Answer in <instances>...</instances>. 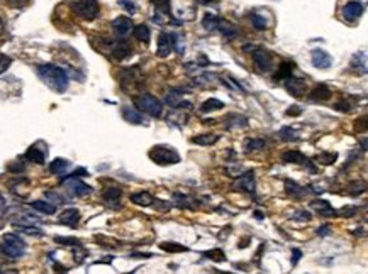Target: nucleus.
Masks as SVG:
<instances>
[{"label":"nucleus","instance_id":"f257e3e1","mask_svg":"<svg viewBox=\"0 0 368 274\" xmlns=\"http://www.w3.org/2000/svg\"><path fill=\"white\" fill-rule=\"evenodd\" d=\"M38 75L48 87L56 93H65L68 88V75L65 69L54 65H41L38 66Z\"/></svg>","mask_w":368,"mask_h":274},{"label":"nucleus","instance_id":"f03ea898","mask_svg":"<svg viewBox=\"0 0 368 274\" xmlns=\"http://www.w3.org/2000/svg\"><path fill=\"white\" fill-rule=\"evenodd\" d=\"M68 5L75 16L83 21H94L100 12V5L97 0H68Z\"/></svg>","mask_w":368,"mask_h":274},{"label":"nucleus","instance_id":"7ed1b4c3","mask_svg":"<svg viewBox=\"0 0 368 274\" xmlns=\"http://www.w3.org/2000/svg\"><path fill=\"white\" fill-rule=\"evenodd\" d=\"M134 105L138 107L139 112L149 117H160L163 114V103L151 93H141L134 97Z\"/></svg>","mask_w":368,"mask_h":274},{"label":"nucleus","instance_id":"20e7f679","mask_svg":"<svg viewBox=\"0 0 368 274\" xmlns=\"http://www.w3.org/2000/svg\"><path fill=\"white\" fill-rule=\"evenodd\" d=\"M148 154L151 161L160 166H170L180 162V154L172 146H154Z\"/></svg>","mask_w":368,"mask_h":274},{"label":"nucleus","instance_id":"39448f33","mask_svg":"<svg viewBox=\"0 0 368 274\" xmlns=\"http://www.w3.org/2000/svg\"><path fill=\"white\" fill-rule=\"evenodd\" d=\"M2 252L10 259H19L25 252V242L16 234H5L2 240Z\"/></svg>","mask_w":368,"mask_h":274},{"label":"nucleus","instance_id":"423d86ee","mask_svg":"<svg viewBox=\"0 0 368 274\" xmlns=\"http://www.w3.org/2000/svg\"><path fill=\"white\" fill-rule=\"evenodd\" d=\"M176 39L175 34H170V32H161L160 39H158V49H156V56L158 58H167L170 56V53L176 47Z\"/></svg>","mask_w":368,"mask_h":274},{"label":"nucleus","instance_id":"0eeeda50","mask_svg":"<svg viewBox=\"0 0 368 274\" xmlns=\"http://www.w3.org/2000/svg\"><path fill=\"white\" fill-rule=\"evenodd\" d=\"M63 183H65L66 190H68V193L73 196H85L88 193H92V188L83 183V181H80L78 176L63 178Z\"/></svg>","mask_w":368,"mask_h":274},{"label":"nucleus","instance_id":"6e6552de","mask_svg":"<svg viewBox=\"0 0 368 274\" xmlns=\"http://www.w3.org/2000/svg\"><path fill=\"white\" fill-rule=\"evenodd\" d=\"M251 58H253V61H255V65L258 66L260 71L268 73V71H271V68H273V56H271L268 51L253 49Z\"/></svg>","mask_w":368,"mask_h":274},{"label":"nucleus","instance_id":"1a4fd4ad","mask_svg":"<svg viewBox=\"0 0 368 274\" xmlns=\"http://www.w3.org/2000/svg\"><path fill=\"white\" fill-rule=\"evenodd\" d=\"M129 81V87H127V91H132L134 88H139L143 83H145V80H143V75L139 73L138 68H131V69H124L123 71V76H121V85L127 83Z\"/></svg>","mask_w":368,"mask_h":274},{"label":"nucleus","instance_id":"9d476101","mask_svg":"<svg viewBox=\"0 0 368 274\" xmlns=\"http://www.w3.org/2000/svg\"><path fill=\"white\" fill-rule=\"evenodd\" d=\"M112 29L114 32H116L119 38H127V36L132 32V29H134V25H132V21L129 17H116V19L112 21Z\"/></svg>","mask_w":368,"mask_h":274},{"label":"nucleus","instance_id":"9b49d317","mask_svg":"<svg viewBox=\"0 0 368 274\" xmlns=\"http://www.w3.org/2000/svg\"><path fill=\"white\" fill-rule=\"evenodd\" d=\"M131 51H132L131 44L124 39H119V41H116V43L110 44V53H112V56L116 59H119V61H123V59H126L127 56H131Z\"/></svg>","mask_w":368,"mask_h":274},{"label":"nucleus","instance_id":"f8f14e48","mask_svg":"<svg viewBox=\"0 0 368 274\" xmlns=\"http://www.w3.org/2000/svg\"><path fill=\"white\" fill-rule=\"evenodd\" d=\"M363 14V3L358 2V0H351L344 5L343 9V17L348 22H355L356 19H360Z\"/></svg>","mask_w":368,"mask_h":274},{"label":"nucleus","instance_id":"ddd939ff","mask_svg":"<svg viewBox=\"0 0 368 274\" xmlns=\"http://www.w3.org/2000/svg\"><path fill=\"white\" fill-rule=\"evenodd\" d=\"M121 196H123L121 188L112 186V188H105L104 193H102V200H104L105 205H109L110 208H119V206H121Z\"/></svg>","mask_w":368,"mask_h":274},{"label":"nucleus","instance_id":"4468645a","mask_svg":"<svg viewBox=\"0 0 368 274\" xmlns=\"http://www.w3.org/2000/svg\"><path fill=\"white\" fill-rule=\"evenodd\" d=\"M311 61L312 65L316 66V68L319 69H327L331 65H333V58L329 56V54L326 53V51L322 49H314L311 53Z\"/></svg>","mask_w":368,"mask_h":274},{"label":"nucleus","instance_id":"2eb2a0df","mask_svg":"<svg viewBox=\"0 0 368 274\" xmlns=\"http://www.w3.org/2000/svg\"><path fill=\"white\" fill-rule=\"evenodd\" d=\"M255 173H245V175H241L238 178V181L234 183V188H238V190H245L248 191V193H255Z\"/></svg>","mask_w":368,"mask_h":274},{"label":"nucleus","instance_id":"dca6fc26","mask_svg":"<svg viewBox=\"0 0 368 274\" xmlns=\"http://www.w3.org/2000/svg\"><path fill=\"white\" fill-rule=\"evenodd\" d=\"M285 90L289 91L290 95H294V97H300V95L305 91V81L300 80V78H294V76H289V78L285 80Z\"/></svg>","mask_w":368,"mask_h":274},{"label":"nucleus","instance_id":"f3484780","mask_svg":"<svg viewBox=\"0 0 368 274\" xmlns=\"http://www.w3.org/2000/svg\"><path fill=\"white\" fill-rule=\"evenodd\" d=\"M58 220H60V224L68 225V227H76V224L80 222V212L76 208H66Z\"/></svg>","mask_w":368,"mask_h":274},{"label":"nucleus","instance_id":"a211bd4d","mask_svg":"<svg viewBox=\"0 0 368 274\" xmlns=\"http://www.w3.org/2000/svg\"><path fill=\"white\" fill-rule=\"evenodd\" d=\"M311 205H312V208L318 210L321 217H338V212L329 205V202H326V200H314Z\"/></svg>","mask_w":368,"mask_h":274},{"label":"nucleus","instance_id":"6ab92c4d","mask_svg":"<svg viewBox=\"0 0 368 274\" xmlns=\"http://www.w3.org/2000/svg\"><path fill=\"white\" fill-rule=\"evenodd\" d=\"M123 115L127 122H131V124H136V125L146 124L145 117H143L141 112H139V110H136L134 107H123Z\"/></svg>","mask_w":368,"mask_h":274},{"label":"nucleus","instance_id":"aec40b11","mask_svg":"<svg viewBox=\"0 0 368 274\" xmlns=\"http://www.w3.org/2000/svg\"><path fill=\"white\" fill-rule=\"evenodd\" d=\"M282 161L283 162H294V164H307L309 159L304 156L299 151H287V153L282 154Z\"/></svg>","mask_w":368,"mask_h":274},{"label":"nucleus","instance_id":"412c9836","mask_svg":"<svg viewBox=\"0 0 368 274\" xmlns=\"http://www.w3.org/2000/svg\"><path fill=\"white\" fill-rule=\"evenodd\" d=\"M219 139H221L219 134H211V132H207V134H198L192 137V142L197 144V146H214Z\"/></svg>","mask_w":368,"mask_h":274},{"label":"nucleus","instance_id":"4be33fe9","mask_svg":"<svg viewBox=\"0 0 368 274\" xmlns=\"http://www.w3.org/2000/svg\"><path fill=\"white\" fill-rule=\"evenodd\" d=\"M31 206L34 210H38V212L44 213V215H53V213H56V205H53V203H49V202H44V200H36V202L31 203Z\"/></svg>","mask_w":368,"mask_h":274},{"label":"nucleus","instance_id":"5701e85b","mask_svg":"<svg viewBox=\"0 0 368 274\" xmlns=\"http://www.w3.org/2000/svg\"><path fill=\"white\" fill-rule=\"evenodd\" d=\"M131 202L136 203V205H139V206H151L154 198H153V195L148 193V191H139V193H134L131 196Z\"/></svg>","mask_w":368,"mask_h":274},{"label":"nucleus","instance_id":"b1692460","mask_svg":"<svg viewBox=\"0 0 368 274\" xmlns=\"http://www.w3.org/2000/svg\"><path fill=\"white\" fill-rule=\"evenodd\" d=\"M132 34H134L136 39L141 41V43H145V44H148L149 43V38H151V32H149V27L146 24L136 25V27L132 29Z\"/></svg>","mask_w":368,"mask_h":274},{"label":"nucleus","instance_id":"393cba45","mask_svg":"<svg viewBox=\"0 0 368 274\" xmlns=\"http://www.w3.org/2000/svg\"><path fill=\"white\" fill-rule=\"evenodd\" d=\"M25 159L36 162V164H44V151H41L36 146H31L25 151Z\"/></svg>","mask_w":368,"mask_h":274},{"label":"nucleus","instance_id":"a878e982","mask_svg":"<svg viewBox=\"0 0 368 274\" xmlns=\"http://www.w3.org/2000/svg\"><path fill=\"white\" fill-rule=\"evenodd\" d=\"M309 97H311V100H316V102H318V100L319 102H322V100H327L331 97V90L326 87V85H319V87H316L314 90L311 91Z\"/></svg>","mask_w":368,"mask_h":274},{"label":"nucleus","instance_id":"bb28decb","mask_svg":"<svg viewBox=\"0 0 368 274\" xmlns=\"http://www.w3.org/2000/svg\"><path fill=\"white\" fill-rule=\"evenodd\" d=\"M219 22L221 19L216 16V14H205L204 19H202V25H204L205 31H217V27H219Z\"/></svg>","mask_w":368,"mask_h":274},{"label":"nucleus","instance_id":"cd10ccee","mask_svg":"<svg viewBox=\"0 0 368 274\" xmlns=\"http://www.w3.org/2000/svg\"><path fill=\"white\" fill-rule=\"evenodd\" d=\"M294 63H282L280 66H278V71H277V75H275V80H287L289 76H292V73H294Z\"/></svg>","mask_w":368,"mask_h":274},{"label":"nucleus","instance_id":"c85d7f7f","mask_svg":"<svg viewBox=\"0 0 368 274\" xmlns=\"http://www.w3.org/2000/svg\"><path fill=\"white\" fill-rule=\"evenodd\" d=\"M224 107V102H221V100L217 98H211V100H205L204 103L200 105V110L204 114L207 112H216V110H221Z\"/></svg>","mask_w":368,"mask_h":274},{"label":"nucleus","instance_id":"c756f323","mask_svg":"<svg viewBox=\"0 0 368 274\" xmlns=\"http://www.w3.org/2000/svg\"><path fill=\"white\" fill-rule=\"evenodd\" d=\"M285 188H287V193L292 195L294 198H300V196H304L305 193V188L299 186L295 181H290V180L285 181Z\"/></svg>","mask_w":368,"mask_h":274},{"label":"nucleus","instance_id":"7c9ffc66","mask_svg":"<svg viewBox=\"0 0 368 274\" xmlns=\"http://www.w3.org/2000/svg\"><path fill=\"white\" fill-rule=\"evenodd\" d=\"M66 168H68V161L66 159H54L53 162L49 164V171L53 173V175H63V173L66 171Z\"/></svg>","mask_w":368,"mask_h":274},{"label":"nucleus","instance_id":"2f4dec72","mask_svg":"<svg viewBox=\"0 0 368 274\" xmlns=\"http://www.w3.org/2000/svg\"><path fill=\"white\" fill-rule=\"evenodd\" d=\"M151 3L156 7L158 12L165 14V16L172 14V0H151Z\"/></svg>","mask_w":368,"mask_h":274},{"label":"nucleus","instance_id":"473e14b6","mask_svg":"<svg viewBox=\"0 0 368 274\" xmlns=\"http://www.w3.org/2000/svg\"><path fill=\"white\" fill-rule=\"evenodd\" d=\"M160 247L165 252H187V251H189V247L182 246V244H176V242H163Z\"/></svg>","mask_w":368,"mask_h":274},{"label":"nucleus","instance_id":"72a5a7b5","mask_svg":"<svg viewBox=\"0 0 368 274\" xmlns=\"http://www.w3.org/2000/svg\"><path fill=\"white\" fill-rule=\"evenodd\" d=\"M226 127L227 129H233V127H248V118L241 117V115H231L229 120L226 122Z\"/></svg>","mask_w":368,"mask_h":274},{"label":"nucleus","instance_id":"f704fd0d","mask_svg":"<svg viewBox=\"0 0 368 274\" xmlns=\"http://www.w3.org/2000/svg\"><path fill=\"white\" fill-rule=\"evenodd\" d=\"M338 159V154L336 153H321L318 158H316V161L319 162V164H324V166H331L334 164Z\"/></svg>","mask_w":368,"mask_h":274},{"label":"nucleus","instance_id":"c9c22d12","mask_svg":"<svg viewBox=\"0 0 368 274\" xmlns=\"http://www.w3.org/2000/svg\"><path fill=\"white\" fill-rule=\"evenodd\" d=\"M267 146V142H265V139H248L245 142V147H246V151H260V149H263V147Z\"/></svg>","mask_w":368,"mask_h":274},{"label":"nucleus","instance_id":"e433bc0d","mask_svg":"<svg viewBox=\"0 0 368 274\" xmlns=\"http://www.w3.org/2000/svg\"><path fill=\"white\" fill-rule=\"evenodd\" d=\"M351 66L355 69H358L360 71V66H362V71L365 73L367 71V61H365V53H356L355 56L351 59Z\"/></svg>","mask_w":368,"mask_h":274},{"label":"nucleus","instance_id":"4c0bfd02","mask_svg":"<svg viewBox=\"0 0 368 274\" xmlns=\"http://www.w3.org/2000/svg\"><path fill=\"white\" fill-rule=\"evenodd\" d=\"M217 29H221L222 36H224V38H226L227 41L233 39L234 36H236V29H234L231 24H227V22H224V24H222V22H219V27H217Z\"/></svg>","mask_w":368,"mask_h":274},{"label":"nucleus","instance_id":"58836bf2","mask_svg":"<svg viewBox=\"0 0 368 274\" xmlns=\"http://www.w3.org/2000/svg\"><path fill=\"white\" fill-rule=\"evenodd\" d=\"M251 24H253V27H255L256 31H265V29L268 27L265 17H261L260 14H255V12L251 14Z\"/></svg>","mask_w":368,"mask_h":274},{"label":"nucleus","instance_id":"ea45409f","mask_svg":"<svg viewBox=\"0 0 368 274\" xmlns=\"http://www.w3.org/2000/svg\"><path fill=\"white\" fill-rule=\"evenodd\" d=\"M204 255L207 259H212V261L216 262H222L226 261V255H224V252L221 249H214V251H209V252H204Z\"/></svg>","mask_w":368,"mask_h":274},{"label":"nucleus","instance_id":"a19ab883","mask_svg":"<svg viewBox=\"0 0 368 274\" xmlns=\"http://www.w3.org/2000/svg\"><path fill=\"white\" fill-rule=\"evenodd\" d=\"M278 136H280L282 140H295L297 136H295V131H294L292 127H283L280 132H278Z\"/></svg>","mask_w":368,"mask_h":274},{"label":"nucleus","instance_id":"79ce46f5","mask_svg":"<svg viewBox=\"0 0 368 274\" xmlns=\"http://www.w3.org/2000/svg\"><path fill=\"white\" fill-rule=\"evenodd\" d=\"M180 98H182V93L176 90H172L170 93L167 95V103H170L173 109H176V105L180 103Z\"/></svg>","mask_w":368,"mask_h":274},{"label":"nucleus","instance_id":"37998d69","mask_svg":"<svg viewBox=\"0 0 368 274\" xmlns=\"http://www.w3.org/2000/svg\"><path fill=\"white\" fill-rule=\"evenodd\" d=\"M290 218H292V220H295V222H302V224H304V222H309V220H311L312 215H311L309 212H305V210H300V212H295V213H294V215L290 217Z\"/></svg>","mask_w":368,"mask_h":274},{"label":"nucleus","instance_id":"c03bdc74","mask_svg":"<svg viewBox=\"0 0 368 274\" xmlns=\"http://www.w3.org/2000/svg\"><path fill=\"white\" fill-rule=\"evenodd\" d=\"M10 65H12V58L7 56V54H0V75L5 73Z\"/></svg>","mask_w":368,"mask_h":274},{"label":"nucleus","instance_id":"a18cd8bd","mask_svg":"<svg viewBox=\"0 0 368 274\" xmlns=\"http://www.w3.org/2000/svg\"><path fill=\"white\" fill-rule=\"evenodd\" d=\"M119 3L124 7V9L127 10L129 14H136V10H138V7H136V3L132 2V0H119Z\"/></svg>","mask_w":368,"mask_h":274},{"label":"nucleus","instance_id":"49530a36","mask_svg":"<svg viewBox=\"0 0 368 274\" xmlns=\"http://www.w3.org/2000/svg\"><path fill=\"white\" fill-rule=\"evenodd\" d=\"M349 188H355V190H349L351 195H360L365 191V183H360V181H355V183L349 184Z\"/></svg>","mask_w":368,"mask_h":274},{"label":"nucleus","instance_id":"de8ad7c7","mask_svg":"<svg viewBox=\"0 0 368 274\" xmlns=\"http://www.w3.org/2000/svg\"><path fill=\"white\" fill-rule=\"evenodd\" d=\"M56 242L63 244V246H78V240L73 239V237H56Z\"/></svg>","mask_w":368,"mask_h":274},{"label":"nucleus","instance_id":"09e8293b","mask_svg":"<svg viewBox=\"0 0 368 274\" xmlns=\"http://www.w3.org/2000/svg\"><path fill=\"white\" fill-rule=\"evenodd\" d=\"M9 7H16V9H21V7L27 5L31 0H3Z\"/></svg>","mask_w":368,"mask_h":274},{"label":"nucleus","instance_id":"8fccbe9b","mask_svg":"<svg viewBox=\"0 0 368 274\" xmlns=\"http://www.w3.org/2000/svg\"><path fill=\"white\" fill-rule=\"evenodd\" d=\"M356 212H358V208H356V206H348V208H343L341 212H338V215H340V213H343L341 217H353Z\"/></svg>","mask_w":368,"mask_h":274},{"label":"nucleus","instance_id":"3c124183","mask_svg":"<svg viewBox=\"0 0 368 274\" xmlns=\"http://www.w3.org/2000/svg\"><path fill=\"white\" fill-rule=\"evenodd\" d=\"M302 114V109H299L297 105H294L292 109H289L287 110V115H292V117H295V115H300Z\"/></svg>","mask_w":368,"mask_h":274},{"label":"nucleus","instance_id":"603ef678","mask_svg":"<svg viewBox=\"0 0 368 274\" xmlns=\"http://www.w3.org/2000/svg\"><path fill=\"white\" fill-rule=\"evenodd\" d=\"M292 254H294V261H292V264H297V262H299V259L302 257V251H300V249H294V251H292Z\"/></svg>","mask_w":368,"mask_h":274},{"label":"nucleus","instance_id":"864d4df0","mask_svg":"<svg viewBox=\"0 0 368 274\" xmlns=\"http://www.w3.org/2000/svg\"><path fill=\"white\" fill-rule=\"evenodd\" d=\"M327 234H329V225H322V227L318 228V235H322V237H324V235H327Z\"/></svg>","mask_w":368,"mask_h":274},{"label":"nucleus","instance_id":"5fc2aeb1","mask_svg":"<svg viewBox=\"0 0 368 274\" xmlns=\"http://www.w3.org/2000/svg\"><path fill=\"white\" fill-rule=\"evenodd\" d=\"M2 210H5V198L0 195V212H2Z\"/></svg>","mask_w":368,"mask_h":274},{"label":"nucleus","instance_id":"6e6d98bb","mask_svg":"<svg viewBox=\"0 0 368 274\" xmlns=\"http://www.w3.org/2000/svg\"><path fill=\"white\" fill-rule=\"evenodd\" d=\"M3 29H5V24H3V21L0 19V34L3 32Z\"/></svg>","mask_w":368,"mask_h":274}]
</instances>
